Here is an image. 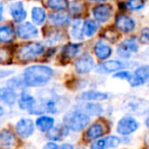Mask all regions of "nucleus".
Returning a JSON list of instances; mask_svg holds the SVG:
<instances>
[{"instance_id": "nucleus-34", "label": "nucleus", "mask_w": 149, "mask_h": 149, "mask_svg": "<svg viewBox=\"0 0 149 149\" xmlns=\"http://www.w3.org/2000/svg\"><path fill=\"white\" fill-rule=\"evenodd\" d=\"M149 41V29L145 28L142 32H141V42L144 44H147Z\"/></svg>"}, {"instance_id": "nucleus-2", "label": "nucleus", "mask_w": 149, "mask_h": 149, "mask_svg": "<svg viewBox=\"0 0 149 149\" xmlns=\"http://www.w3.org/2000/svg\"><path fill=\"white\" fill-rule=\"evenodd\" d=\"M64 122L68 130H72L74 132H80L89 125L90 116L74 108L72 111L66 114L64 118Z\"/></svg>"}, {"instance_id": "nucleus-3", "label": "nucleus", "mask_w": 149, "mask_h": 149, "mask_svg": "<svg viewBox=\"0 0 149 149\" xmlns=\"http://www.w3.org/2000/svg\"><path fill=\"white\" fill-rule=\"evenodd\" d=\"M44 52V46L38 42H30L21 46L17 51V58L21 60L35 59Z\"/></svg>"}, {"instance_id": "nucleus-35", "label": "nucleus", "mask_w": 149, "mask_h": 149, "mask_svg": "<svg viewBox=\"0 0 149 149\" xmlns=\"http://www.w3.org/2000/svg\"><path fill=\"white\" fill-rule=\"evenodd\" d=\"M57 148H58V146H57V144H56V143L48 142V143H46V144L44 145V147L42 149H57Z\"/></svg>"}, {"instance_id": "nucleus-13", "label": "nucleus", "mask_w": 149, "mask_h": 149, "mask_svg": "<svg viewBox=\"0 0 149 149\" xmlns=\"http://www.w3.org/2000/svg\"><path fill=\"white\" fill-rule=\"evenodd\" d=\"M15 144V138L9 130H2L0 132V149H11Z\"/></svg>"}, {"instance_id": "nucleus-12", "label": "nucleus", "mask_w": 149, "mask_h": 149, "mask_svg": "<svg viewBox=\"0 0 149 149\" xmlns=\"http://www.w3.org/2000/svg\"><path fill=\"white\" fill-rule=\"evenodd\" d=\"M116 27L123 33H129L135 29V22L125 15H120L116 19Z\"/></svg>"}, {"instance_id": "nucleus-16", "label": "nucleus", "mask_w": 149, "mask_h": 149, "mask_svg": "<svg viewBox=\"0 0 149 149\" xmlns=\"http://www.w3.org/2000/svg\"><path fill=\"white\" fill-rule=\"evenodd\" d=\"M94 51H95V55L97 56L99 59H106L108 58V56L111 54V48L110 46L106 43L103 40H99V41L96 43L95 47H94Z\"/></svg>"}, {"instance_id": "nucleus-10", "label": "nucleus", "mask_w": 149, "mask_h": 149, "mask_svg": "<svg viewBox=\"0 0 149 149\" xmlns=\"http://www.w3.org/2000/svg\"><path fill=\"white\" fill-rule=\"evenodd\" d=\"M17 34L21 39H31L38 35V30L33 24L24 23L17 28Z\"/></svg>"}, {"instance_id": "nucleus-15", "label": "nucleus", "mask_w": 149, "mask_h": 149, "mask_svg": "<svg viewBox=\"0 0 149 149\" xmlns=\"http://www.w3.org/2000/svg\"><path fill=\"white\" fill-rule=\"evenodd\" d=\"M79 99L84 100V101H102V100L108 99V94L95 91V90H90V91H86L80 94Z\"/></svg>"}, {"instance_id": "nucleus-7", "label": "nucleus", "mask_w": 149, "mask_h": 149, "mask_svg": "<svg viewBox=\"0 0 149 149\" xmlns=\"http://www.w3.org/2000/svg\"><path fill=\"white\" fill-rule=\"evenodd\" d=\"M120 144V139L116 136H107L101 139H96L92 142L90 149H108L116 148Z\"/></svg>"}, {"instance_id": "nucleus-31", "label": "nucleus", "mask_w": 149, "mask_h": 149, "mask_svg": "<svg viewBox=\"0 0 149 149\" xmlns=\"http://www.w3.org/2000/svg\"><path fill=\"white\" fill-rule=\"evenodd\" d=\"M144 5V0H129L128 1V6L131 10H139V9L143 8Z\"/></svg>"}, {"instance_id": "nucleus-36", "label": "nucleus", "mask_w": 149, "mask_h": 149, "mask_svg": "<svg viewBox=\"0 0 149 149\" xmlns=\"http://www.w3.org/2000/svg\"><path fill=\"white\" fill-rule=\"evenodd\" d=\"M57 149H74V146L72 144H70V143H64V144L58 146Z\"/></svg>"}, {"instance_id": "nucleus-30", "label": "nucleus", "mask_w": 149, "mask_h": 149, "mask_svg": "<svg viewBox=\"0 0 149 149\" xmlns=\"http://www.w3.org/2000/svg\"><path fill=\"white\" fill-rule=\"evenodd\" d=\"M47 6L57 11L64 10L68 7V0H47Z\"/></svg>"}, {"instance_id": "nucleus-37", "label": "nucleus", "mask_w": 149, "mask_h": 149, "mask_svg": "<svg viewBox=\"0 0 149 149\" xmlns=\"http://www.w3.org/2000/svg\"><path fill=\"white\" fill-rule=\"evenodd\" d=\"M2 15H3V6H2V4L0 3V21L2 19Z\"/></svg>"}, {"instance_id": "nucleus-32", "label": "nucleus", "mask_w": 149, "mask_h": 149, "mask_svg": "<svg viewBox=\"0 0 149 149\" xmlns=\"http://www.w3.org/2000/svg\"><path fill=\"white\" fill-rule=\"evenodd\" d=\"M10 58V52L6 48H0V63H6Z\"/></svg>"}, {"instance_id": "nucleus-33", "label": "nucleus", "mask_w": 149, "mask_h": 149, "mask_svg": "<svg viewBox=\"0 0 149 149\" xmlns=\"http://www.w3.org/2000/svg\"><path fill=\"white\" fill-rule=\"evenodd\" d=\"M131 76H132V74H131L130 72H128V70H123V72H116L113 77L114 78H118V79H122V80H127V81H130Z\"/></svg>"}, {"instance_id": "nucleus-25", "label": "nucleus", "mask_w": 149, "mask_h": 149, "mask_svg": "<svg viewBox=\"0 0 149 149\" xmlns=\"http://www.w3.org/2000/svg\"><path fill=\"white\" fill-rule=\"evenodd\" d=\"M70 34L74 39L82 40L84 38V32H83V22L80 19H76L72 23L70 27Z\"/></svg>"}, {"instance_id": "nucleus-11", "label": "nucleus", "mask_w": 149, "mask_h": 149, "mask_svg": "<svg viewBox=\"0 0 149 149\" xmlns=\"http://www.w3.org/2000/svg\"><path fill=\"white\" fill-rule=\"evenodd\" d=\"M112 9L110 5L106 4H100L94 7L93 9V15L95 17V19L99 23H105L109 19V17H111Z\"/></svg>"}, {"instance_id": "nucleus-14", "label": "nucleus", "mask_w": 149, "mask_h": 149, "mask_svg": "<svg viewBox=\"0 0 149 149\" xmlns=\"http://www.w3.org/2000/svg\"><path fill=\"white\" fill-rule=\"evenodd\" d=\"M11 17L15 23H21L27 17V11L22 2H15L9 7Z\"/></svg>"}, {"instance_id": "nucleus-4", "label": "nucleus", "mask_w": 149, "mask_h": 149, "mask_svg": "<svg viewBox=\"0 0 149 149\" xmlns=\"http://www.w3.org/2000/svg\"><path fill=\"white\" fill-rule=\"evenodd\" d=\"M139 124L134 118L132 116H124L120 118V122L116 126V132L123 136H128V135L134 133L138 129Z\"/></svg>"}, {"instance_id": "nucleus-26", "label": "nucleus", "mask_w": 149, "mask_h": 149, "mask_svg": "<svg viewBox=\"0 0 149 149\" xmlns=\"http://www.w3.org/2000/svg\"><path fill=\"white\" fill-rule=\"evenodd\" d=\"M81 44H74L70 43L65 45L62 49V56L65 58H72L79 53L81 49Z\"/></svg>"}, {"instance_id": "nucleus-8", "label": "nucleus", "mask_w": 149, "mask_h": 149, "mask_svg": "<svg viewBox=\"0 0 149 149\" xmlns=\"http://www.w3.org/2000/svg\"><path fill=\"white\" fill-rule=\"evenodd\" d=\"M94 68V60L89 54H84L74 62V70L78 74H88Z\"/></svg>"}, {"instance_id": "nucleus-27", "label": "nucleus", "mask_w": 149, "mask_h": 149, "mask_svg": "<svg viewBox=\"0 0 149 149\" xmlns=\"http://www.w3.org/2000/svg\"><path fill=\"white\" fill-rule=\"evenodd\" d=\"M13 36H15V31L11 26L5 25L0 27V41L1 42L13 41Z\"/></svg>"}, {"instance_id": "nucleus-39", "label": "nucleus", "mask_w": 149, "mask_h": 149, "mask_svg": "<svg viewBox=\"0 0 149 149\" xmlns=\"http://www.w3.org/2000/svg\"><path fill=\"white\" fill-rule=\"evenodd\" d=\"M91 1H102L103 2V1H106V0H91Z\"/></svg>"}, {"instance_id": "nucleus-6", "label": "nucleus", "mask_w": 149, "mask_h": 149, "mask_svg": "<svg viewBox=\"0 0 149 149\" xmlns=\"http://www.w3.org/2000/svg\"><path fill=\"white\" fill-rule=\"evenodd\" d=\"M138 51V43L136 38H128L120 43L118 48V54L122 58H129L132 53Z\"/></svg>"}, {"instance_id": "nucleus-38", "label": "nucleus", "mask_w": 149, "mask_h": 149, "mask_svg": "<svg viewBox=\"0 0 149 149\" xmlns=\"http://www.w3.org/2000/svg\"><path fill=\"white\" fill-rule=\"evenodd\" d=\"M3 113H4V109H3L2 106H0V116H2Z\"/></svg>"}, {"instance_id": "nucleus-5", "label": "nucleus", "mask_w": 149, "mask_h": 149, "mask_svg": "<svg viewBox=\"0 0 149 149\" xmlns=\"http://www.w3.org/2000/svg\"><path fill=\"white\" fill-rule=\"evenodd\" d=\"M149 79V66L147 64L145 65H141L135 70L134 74L131 76L130 79V85L133 87H137V86L144 85L147 83Z\"/></svg>"}, {"instance_id": "nucleus-9", "label": "nucleus", "mask_w": 149, "mask_h": 149, "mask_svg": "<svg viewBox=\"0 0 149 149\" xmlns=\"http://www.w3.org/2000/svg\"><path fill=\"white\" fill-rule=\"evenodd\" d=\"M17 133L23 138H29L32 136L35 130V124L30 118H22L15 125Z\"/></svg>"}, {"instance_id": "nucleus-23", "label": "nucleus", "mask_w": 149, "mask_h": 149, "mask_svg": "<svg viewBox=\"0 0 149 149\" xmlns=\"http://www.w3.org/2000/svg\"><path fill=\"white\" fill-rule=\"evenodd\" d=\"M127 64L125 62L118 61V60H108V61L104 62L101 65V68L106 72H113L116 70H123V68H127Z\"/></svg>"}, {"instance_id": "nucleus-19", "label": "nucleus", "mask_w": 149, "mask_h": 149, "mask_svg": "<svg viewBox=\"0 0 149 149\" xmlns=\"http://www.w3.org/2000/svg\"><path fill=\"white\" fill-rule=\"evenodd\" d=\"M68 134V129L66 126H60V127H53L48 131L47 137L51 141H59L62 140L66 135Z\"/></svg>"}, {"instance_id": "nucleus-17", "label": "nucleus", "mask_w": 149, "mask_h": 149, "mask_svg": "<svg viewBox=\"0 0 149 149\" xmlns=\"http://www.w3.org/2000/svg\"><path fill=\"white\" fill-rule=\"evenodd\" d=\"M105 133V128L102 124L100 123H96L93 124L86 132V139L89 141H93L101 137L102 135Z\"/></svg>"}, {"instance_id": "nucleus-21", "label": "nucleus", "mask_w": 149, "mask_h": 149, "mask_svg": "<svg viewBox=\"0 0 149 149\" xmlns=\"http://www.w3.org/2000/svg\"><path fill=\"white\" fill-rule=\"evenodd\" d=\"M36 127L42 132H48L54 127V118L48 116H42L36 120Z\"/></svg>"}, {"instance_id": "nucleus-20", "label": "nucleus", "mask_w": 149, "mask_h": 149, "mask_svg": "<svg viewBox=\"0 0 149 149\" xmlns=\"http://www.w3.org/2000/svg\"><path fill=\"white\" fill-rule=\"evenodd\" d=\"M36 105V100L29 93L23 92L19 98V106L24 110H31Z\"/></svg>"}, {"instance_id": "nucleus-22", "label": "nucleus", "mask_w": 149, "mask_h": 149, "mask_svg": "<svg viewBox=\"0 0 149 149\" xmlns=\"http://www.w3.org/2000/svg\"><path fill=\"white\" fill-rule=\"evenodd\" d=\"M76 109L80 110V111L84 112L85 114L89 116H98L102 112V107L98 104H93V103H86L82 104L81 106H78Z\"/></svg>"}, {"instance_id": "nucleus-28", "label": "nucleus", "mask_w": 149, "mask_h": 149, "mask_svg": "<svg viewBox=\"0 0 149 149\" xmlns=\"http://www.w3.org/2000/svg\"><path fill=\"white\" fill-rule=\"evenodd\" d=\"M46 19V13L42 7L35 6L32 9V19L37 25H42Z\"/></svg>"}, {"instance_id": "nucleus-29", "label": "nucleus", "mask_w": 149, "mask_h": 149, "mask_svg": "<svg viewBox=\"0 0 149 149\" xmlns=\"http://www.w3.org/2000/svg\"><path fill=\"white\" fill-rule=\"evenodd\" d=\"M98 29V25L92 19H87L83 23V32L84 35L87 37H92L96 33Z\"/></svg>"}, {"instance_id": "nucleus-24", "label": "nucleus", "mask_w": 149, "mask_h": 149, "mask_svg": "<svg viewBox=\"0 0 149 149\" xmlns=\"http://www.w3.org/2000/svg\"><path fill=\"white\" fill-rule=\"evenodd\" d=\"M49 19L53 25L56 26H63L66 25V24L70 23V15L68 13H51L49 15Z\"/></svg>"}, {"instance_id": "nucleus-18", "label": "nucleus", "mask_w": 149, "mask_h": 149, "mask_svg": "<svg viewBox=\"0 0 149 149\" xmlns=\"http://www.w3.org/2000/svg\"><path fill=\"white\" fill-rule=\"evenodd\" d=\"M17 95L11 88H1L0 89V100L7 105H13L17 101Z\"/></svg>"}, {"instance_id": "nucleus-1", "label": "nucleus", "mask_w": 149, "mask_h": 149, "mask_svg": "<svg viewBox=\"0 0 149 149\" xmlns=\"http://www.w3.org/2000/svg\"><path fill=\"white\" fill-rule=\"evenodd\" d=\"M53 76V70L46 65L29 66L24 72V84L28 87H41L48 83Z\"/></svg>"}]
</instances>
